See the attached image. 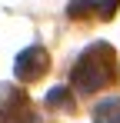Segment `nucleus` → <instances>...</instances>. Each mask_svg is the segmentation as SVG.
<instances>
[{"instance_id": "1", "label": "nucleus", "mask_w": 120, "mask_h": 123, "mask_svg": "<svg viewBox=\"0 0 120 123\" xmlns=\"http://www.w3.org/2000/svg\"><path fill=\"white\" fill-rule=\"evenodd\" d=\"M120 80V63H117V50L107 40H97L90 47L80 50V57L70 67V83L80 93H97L107 90Z\"/></svg>"}, {"instance_id": "2", "label": "nucleus", "mask_w": 120, "mask_h": 123, "mask_svg": "<svg viewBox=\"0 0 120 123\" xmlns=\"http://www.w3.org/2000/svg\"><path fill=\"white\" fill-rule=\"evenodd\" d=\"M47 70H50V53H47L40 43L23 47L17 57H13V80H20V83H33V80H40Z\"/></svg>"}, {"instance_id": "5", "label": "nucleus", "mask_w": 120, "mask_h": 123, "mask_svg": "<svg viewBox=\"0 0 120 123\" xmlns=\"http://www.w3.org/2000/svg\"><path fill=\"white\" fill-rule=\"evenodd\" d=\"M43 103H47V106H60V110H67V113L73 110V97H70L67 86H53V90L43 97Z\"/></svg>"}, {"instance_id": "7", "label": "nucleus", "mask_w": 120, "mask_h": 123, "mask_svg": "<svg viewBox=\"0 0 120 123\" xmlns=\"http://www.w3.org/2000/svg\"><path fill=\"white\" fill-rule=\"evenodd\" d=\"M93 10H97L100 20H113L120 10V0H93Z\"/></svg>"}, {"instance_id": "6", "label": "nucleus", "mask_w": 120, "mask_h": 123, "mask_svg": "<svg viewBox=\"0 0 120 123\" xmlns=\"http://www.w3.org/2000/svg\"><path fill=\"white\" fill-rule=\"evenodd\" d=\"M97 10H93V0H73L70 7H67V17L70 20H83V17H93Z\"/></svg>"}, {"instance_id": "3", "label": "nucleus", "mask_w": 120, "mask_h": 123, "mask_svg": "<svg viewBox=\"0 0 120 123\" xmlns=\"http://www.w3.org/2000/svg\"><path fill=\"white\" fill-rule=\"evenodd\" d=\"M33 120H37L33 103L20 90L0 86V123H33Z\"/></svg>"}, {"instance_id": "4", "label": "nucleus", "mask_w": 120, "mask_h": 123, "mask_svg": "<svg viewBox=\"0 0 120 123\" xmlns=\"http://www.w3.org/2000/svg\"><path fill=\"white\" fill-rule=\"evenodd\" d=\"M90 117L93 123H120V97H107V100L93 103Z\"/></svg>"}]
</instances>
